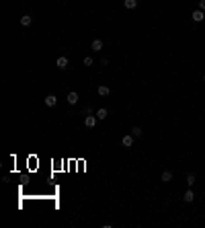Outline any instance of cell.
<instances>
[{
	"label": "cell",
	"mask_w": 205,
	"mask_h": 228,
	"mask_svg": "<svg viewBox=\"0 0 205 228\" xmlns=\"http://www.w3.org/2000/svg\"><path fill=\"white\" fill-rule=\"evenodd\" d=\"M133 138H136L133 134H125V136L121 138V144L125 146V148H131V146H133Z\"/></svg>",
	"instance_id": "cell-1"
},
{
	"label": "cell",
	"mask_w": 205,
	"mask_h": 228,
	"mask_svg": "<svg viewBox=\"0 0 205 228\" xmlns=\"http://www.w3.org/2000/svg\"><path fill=\"white\" fill-rule=\"evenodd\" d=\"M68 64H70V62H68V58H66V56H60V58L55 60V66H58L60 70H66V68H68Z\"/></svg>",
	"instance_id": "cell-2"
},
{
	"label": "cell",
	"mask_w": 205,
	"mask_h": 228,
	"mask_svg": "<svg viewBox=\"0 0 205 228\" xmlns=\"http://www.w3.org/2000/svg\"><path fill=\"white\" fill-rule=\"evenodd\" d=\"M97 121H98L97 115H86V117H84V125H86V128H94Z\"/></svg>",
	"instance_id": "cell-3"
},
{
	"label": "cell",
	"mask_w": 205,
	"mask_h": 228,
	"mask_svg": "<svg viewBox=\"0 0 205 228\" xmlns=\"http://www.w3.org/2000/svg\"><path fill=\"white\" fill-rule=\"evenodd\" d=\"M193 199H195V193H193V187H189V189L185 191V195H183V201H185V203H191Z\"/></svg>",
	"instance_id": "cell-4"
},
{
	"label": "cell",
	"mask_w": 205,
	"mask_h": 228,
	"mask_svg": "<svg viewBox=\"0 0 205 228\" xmlns=\"http://www.w3.org/2000/svg\"><path fill=\"white\" fill-rule=\"evenodd\" d=\"M58 105V97L55 95H47L45 97V107H55Z\"/></svg>",
	"instance_id": "cell-5"
},
{
	"label": "cell",
	"mask_w": 205,
	"mask_h": 228,
	"mask_svg": "<svg viewBox=\"0 0 205 228\" xmlns=\"http://www.w3.org/2000/svg\"><path fill=\"white\" fill-rule=\"evenodd\" d=\"M66 101H68L70 105H76V103H78V93H76V90H72V93H68V97H66Z\"/></svg>",
	"instance_id": "cell-6"
},
{
	"label": "cell",
	"mask_w": 205,
	"mask_h": 228,
	"mask_svg": "<svg viewBox=\"0 0 205 228\" xmlns=\"http://www.w3.org/2000/svg\"><path fill=\"white\" fill-rule=\"evenodd\" d=\"M205 19V12H203V10H193V21H195V23H201V21H203Z\"/></svg>",
	"instance_id": "cell-7"
},
{
	"label": "cell",
	"mask_w": 205,
	"mask_h": 228,
	"mask_svg": "<svg viewBox=\"0 0 205 228\" xmlns=\"http://www.w3.org/2000/svg\"><path fill=\"white\" fill-rule=\"evenodd\" d=\"M94 115H97V117H98V121H102V119H107V117H109V111L105 109V107H101V109H98V111H97V113H94Z\"/></svg>",
	"instance_id": "cell-8"
},
{
	"label": "cell",
	"mask_w": 205,
	"mask_h": 228,
	"mask_svg": "<svg viewBox=\"0 0 205 228\" xmlns=\"http://www.w3.org/2000/svg\"><path fill=\"white\" fill-rule=\"evenodd\" d=\"M31 23H33V17H31V15H23V17H21V25H23V27H29Z\"/></svg>",
	"instance_id": "cell-9"
},
{
	"label": "cell",
	"mask_w": 205,
	"mask_h": 228,
	"mask_svg": "<svg viewBox=\"0 0 205 228\" xmlns=\"http://www.w3.org/2000/svg\"><path fill=\"white\" fill-rule=\"evenodd\" d=\"M160 181H162V183H170V181H172V173H170V171H164V173L160 175Z\"/></svg>",
	"instance_id": "cell-10"
},
{
	"label": "cell",
	"mask_w": 205,
	"mask_h": 228,
	"mask_svg": "<svg viewBox=\"0 0 205 228\" xmlns=\"http://www.w3.org/2000/svg\"><path fill=\"white\" fill-rule=\"evenodd\" d=\"M123 6H125L127 10H133L137 6V0H123Z\"/></svg>",
	"instance_id": "cell-11"
},
{
	"label": "cell",
	"mask_w": 205,
	"mask_h": 228,
	"mask_svg": "<svg viewBox=\"0 0 205 228\" xmlns=\"http://www.w3.org/2000/svg\"><path fill=\"white\" fill-rule=\"evenodd\" d=\"M90 47H93L94 51H101V50H102V39H93V43H90Z\"/></svg>",
	"instance_id": "cell-12"
},
{
	"label": "cell",
	"mask_w": 205,
	"mask_h": 228,
	"mask_svg": "<svg viewBox=\"0 0 205 228\" xmlns=\"http://www.w3.org/2000/svg\"><path fill=\"white\" fill-rule=\"evenodd\" d=\"M109 95H111V89H109V86H98V97H109Z\"/></svg>",
	"instance_id": "cell-13"
},
{
	"label": "cell",
	"mask_w": 205,
	"mask_h": 228,
	"mask_svg": "<svg viewBox=\"0 0 205 228\" xmlns=\"http://www.w3.org/2000/svg\"><path fill=\"white\" fill-rule=\"evenodd\" d=\"M131 134L136 136V138H142V136H144V129L140 128V125H136V128H131Z\"/></svg>",
	"instance_id": "cell-14"
},
{
	"label": "cell",
	"mask_w": 205,
	"mask_h": 228,
	"mask_svg": "<svg viewBox=\"0 0 205 228\" xmlns=\"http://www.w3.org/2000/svg\"><path fill=\"white\" fill-rule=\"evenodd\" d=\"M185 181H187V185H189V187H193V185H195V175H193V173H189V175H187V179H185Z\"/></svg>",
	"instance_id": "cell-15"
},
{
	"label": "cell",
	"mask_w": 205,
	"mask_h": 228,
	"mask_svg": "<svg viewBox=\"0 0 205 228\" xmlns=\"http://www.w3.org/2000/svg\"><path fill=\"white\" fill-rule=\"evenodd\" d=\"M82 64H84V66H93V58H90V56H86Z\"/></svg>",
	"instance_id": "cell-16"
},
{
	"label": "cell",
	"mask_w": 205,
	"mask_h": 228,
	"mask_svg": "<svg viewBox=\"0 0 205 228\" xmlns=\"http://www.w3.org/2000/svg\"><path fill=\"white\" fill-rule=\"evenodd\" d=\"M199 8H201V10H203V12H205V0H199Z\"/></svg>",
	"instance_id": "cell-17"
},
{
	"label": "cell",
	"mask_w": 205,
	"mask_h": 228,
	"mask_svg": "<svg viewBox=\"0 0 205 228\" xmlns=\"http://www.w3.org/2000/svg\"><path fill=\"white\" fill-rule=\"evenodd\" d=\"M203 82H205V74H203Z\"/></svg>",
	"instance_id": "cell-18"
}]
</instances>
